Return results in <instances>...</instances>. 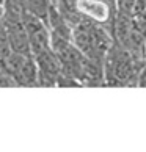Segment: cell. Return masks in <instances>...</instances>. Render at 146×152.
Instances as JSON below:
<instances>
[{"label": "cell", "mask_w": 146, "mask_h": 152, "mask_svg": "<svg viewBox=\"0 0 146 152\" xmlns=\"http://www.w3.org/2000/svg\"><path fill=\"white\" fill-rule=\"evenodd\" d=\"M5 13H7V7H5L3 3H0V20L3 19V16H5Z\"/></svg>", "instance_id": "5b68a950"}, {"label": "cell", "mask_w": 146, "mask_h": 152, "mask_svg": "<svg viewBox=\"0 0 146 152\" xmlns=\"http://www.w3.org/2000/svg\"><path fill=\"white\" fill-rule=\"evenodd\" d=\"M25 5V11L30 13L33 16H36L39 19H44L46 20L47 18V13H49V8H50V0H22Z\"/></svg>", "instance_id": "3957f363"}, {"label": "cell", "mask_w": 146, "mask_h": 152, "mask_svg": "<svg viewBox=\"0 0 146 152\" xmlns=\"http://www.w3.org/2000/svg\"><path fill=\"white\" fill-rule=\"evenodd\" d=\"M137 86H143L146 88V63L138 72V78H137Z\"/></svg>", "instance_id": "277c9868"}, {"label": "cell", "mask_w": 146, "mask_h": 152, "mask_svg": "<svg viewBox=\"0 0 146 152\" xmlns=\"http://www.w3.org/2000/svg\"><path fill=\"white\" fill-rule=\"evenodd\" d=\"M74 7L82 18H87L104 27L105 24H112V30H113L116 10L110 7L105 0H74Z\"/></svg>", "instance_id": "7a4b0ae2"}, {"label": "cell", "mask_w": 146, "mask_h": 152, "mask_svg": "<svg viewBox=\"0 0 146 152\" xmlns=\"http://www.w3.org/2000/svg\"><path fill=\"white\" fill-rule=\"evenodd\" d=\"M5 2H7V0H0V3H3V5H5Z\"/></svg>", "instance_id": "52a82bcc"}, {"label": "cell", "mask_w": 146, "mask_h": 152, "mask_svg": "<svg viewBox=\"0 0 146 152\" xmlns=\"http://www.w3.org/2000/svg\"><path fill=\"white\" fill-rule=\"evenodd\" d=\"M146 60L137 58L121 44L113 41L104 58V85L112 86H137L138 72Z\"/></svg>", "instance_id": "6da1fadb"}, {"label": "cell", "mask_w": 146, "mask_h": 152, "mask_svg": "<svg viewBox=\"0 0 146 152\" xmlns=\"http://www.w3.org/2000/svg\"><path fill=\"white\" fill-rule=\"evenodd\" d=\"M145 58H146V39H145Z\"/></svg>", "instance_id": "8992f818"}]
</instances>
